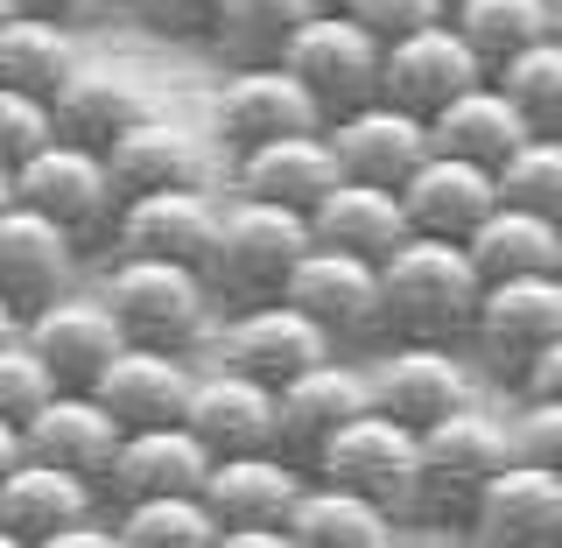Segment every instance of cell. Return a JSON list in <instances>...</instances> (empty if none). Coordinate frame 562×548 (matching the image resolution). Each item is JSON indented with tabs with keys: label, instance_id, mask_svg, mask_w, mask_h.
Returning a JSON list of instances; mask_svg holds the SVG:
<instances>
[{
	"label": "cell",
	"instance_id": "d6a6232c",
	"mask_svg": "<svg viewBox=\"0 0 562 548\" xmlns=\"http://www.w3.org/2000/svg\"><path fill=\"white\" fill-rule=\"evenodd\" d=\"M57 113H64L70 141L113 148L134 120H148V92H140L134 70H120V64H78V78L57 92Z\"/></svg>",
	"mask_w": 562,
	"mask_h": 548
},
{
	"label": "cell",
	"instance_id": "ba28073f",
	"mask_svg": "<svg viewBox=\"0 0 562 548\" xmlns=\"http://www.w3.org/2000/svg\"><path fill=\"white\" fill-rule=\"evenodd\" d=\"M289 303H303L338 345H366V338L394 331L386 324V268L373 254H351V246L316 239L303 254V268H295V281H289Z\"/></svg>",
	"mask_w": 562,
	"mask_h": 548
},
{
	"label": "cell",
	"instance_id": "d4e9b609",
	"mask_svg": "<svg viewBox=\"0 0 562 548\" xmlns=\"http://www.w3.org/2000/svg\"><path fill=\"white\" fill-rule=\"evenodd\" d=\"M218 450L204 444L190 422H155V429H127L113 471H105V500H155V492H204Z\"/></svg>",
	"mask_w": 562,
	"mask_h": 548
},
{
	"label": "cell",
	"instance_id": "ffe728a7",
	"mask_svg": "<svg viewBox=\"0 0 562 548\" xmlns=\"http://www.w3.org/2000/svg\"><path fill=\"white\" fill-rule=\"evenodd\" d=\"M401 198H408V219L415 233H443V239H471L492 211L506 204V183L492 163H471V155H450V148H429V163H422L408 183H401Z\"/></svg>",
	"mask_w": 562,
	"mask_h": 548
},
{
	"label": "cell",
	"instance_id": "7402d4cb",
	"mask_svg": "<svg viewBox=\"0 0 562 548\" xmlns=\"http://www.w3.org/2000/svg\"><path fill=\"white\" fill-rule=\"evenodd\" d=\"M22 444L29 457H43V465H64V471H85V479L105 485V471H113L120 444H127V422H120L92 387H64L49 409H35L22 422Z\"/></svg>",
	"mask_w": 562,
	"mask_h": 548
},
{
	"label": "cell",
	"instance_id": "f1b7e54d",
	"mask_svg": "<svg viewBox=\"0 0 562 548\" xmlns=\"http://www.w3.org/2000/svg\"><path fill=\"white\" fill-rule=\"evenodd\" d=\"M310 225H316L324 246H351V254H373V260H386L401 239L415 233L408 198L386 190V183H359V176H345V183L310 211Z\"/></svg>",
	"mask_w": 562,
	"mask_h": 548
},
{
	"label": "cell",
	"instance_id": "6da1fadb",
	"mask_svg": "<svg viewBox=\"0 0 562 548\" xmlns=\"http://www.w3.org/2000/svg\"><path fill=\"white\" fill-rule=\"evenodd\" d=\"M386 268V324L394 338H443L457 345L471 324H479L485 303V268L471 254V239H443V233H408Z\"/></svg>",
	"mask_w": 562,
	"mask_h": 548
},
{
	"label": "cell",
	"instance_id": "9a60e30c",
	"mask_svg": "<svg viewBox=\"0 0 562 548\" xmlns=\"http://www.w3.org/2000/svg\"><path fill=\"white\" fill-rule=\"evenodd\" d=\"M338 183H345V155H338V141H330V127L268 134V141H254V148H239V163H233V190L295 204V211H316Z\"/></svg>",
	"mask_w": 562,
	"mask_h": 548
},
{
	"label": "cell",
	"instance_id": "8992f818",
	"mask_svg": "<svg viewBox=\"0 0 562 548\" xmlns=\"http://www.w3.org/2000/svg\"><path fill=\"white\" fill-rule=\"evenodd\" d=\"M8 198L49 211V219H64L78 239H92V233H113L120 225L127 190H120V176H113V155L64 134L57 148H43V155H29L22 169H8Z\"/></svg>",
	"mask_w": 562,
	"mask_h": 548
},
{
	"label": "cell",
	"instance_id": "8d00e7d4",
	"mask_svg": "<svg viewBox=\"0 0 562 548\" xmlns=\"http://www.w3.org/2000/svg\"><path fill=\"white\" fill-rule=\"evenodd\" d=\"M450 22L471 35V49L499 70L506 57L555 35V0H450Z\"/></svg>",
	"mask_w": 562,
	"mask_h": 548
},
{
	"label": "cell",
	"instance_id": "f6af8a7d",
	"mask_svg": "<svg viewBox=\"0 0 562 548\" xmlns=\"http://www.w3.org/2000/svg\"><path fill=\"white\" fill-rule=\"evenodd\" d=\"M520 394H562V338L541 345V359L520 373Z\"/></svg>",
	"mask_w": 562,
	"mask_h": 548
},
{
	"label": "cell",
	"instance_id": "4316f807",
	"mask_svg": "<svg viewBox=\"0 0 562 548\" xmlns=\"http://www.w3.org/2000/svg\"><path fill=\"white\" fill-rule=\"evenodd\" d=\"M92 394L113 409L127 429H155V422H183L190 415V394H198V373H190L183 351H162V345H127L105 380Z\"/></svg>",
	"mask_w": 562,
	"mask_h": 548
},
{
	"label": "cell",
	"instance_id": "4fadbf2b",
	"mask_svg": "<svg viewBox=\"0 0 562 548\" xmlns=\"http://www.w3.org/2000/svg\"><path fill=\"white\" fill-rule=\"evenodd\" d=\"M22 338L43 351L49 366H57V380L64 387H99L105 380V366L127 351V331H120V316H113V303L92 289H64L57 303H43V310H29L22 324Z\"/></svg>",
	"mask_w": 562,
	"mask_h": 548
},
{
	"label": "cell",
	"instance_id": "b9f144b4",
	"mask_svg": "<svg viewBox=\"0 0 562 548\" xmlns=\"http://www.w3.org/2000/svg\"><path fill=\"white\" fill-rule=\"evenodd\" d=\"M514 444H520V457H535V465H555V471H562V394H520V409H514Z\"/></svg>",
	"mask_w": 562,
	"mask_h": 548
},
{
	"label": "cell",
	"instance_id": "e575fe53",
	"mask_svg": "<svg viewBox=\"0 0 562 548\" xmlns=\"http://www.w3.org/2000/svg\"><path fill=\"white\" fill-rule=\"evenodd\" d=\"M471 254H479V268L492 281H506V275H549V268H562V219L527 211V204L506 198L479 233H471Z\"/></svg>",
	"mask_w": 562,
	"mask_h": 548
},
{
	"label": "cell",
	"instance_id": "9c48e42d",
	"mask_svg": "<svg viewBox=\"0 0 562 548\" xmlns=\"http://www.w3.org/2000/svg\"><path fill=\"white\" fill-rule=\"evenodd\" d=\"M64 289H78V233L64 219H49V211L8 198V211H0V295H8V324L57 303Z\"/></svg>",
	"mask_w": 562,
	"mask_h": 548
},
{
	"label": "cell",
	"instance_id": "c3c4849f",
	"mask_svg": "<svg viewBox=\"0 0 562 548\" xmlns=\"http://www.w3.org/2000/svg\"><path fill=\"white\" fill-rule=\"evenodd\" d=\"M555 35H562V0H555Z\"/></svg>",
	"mask_w": 562,
	"mask_h": 548
},
{
	"label": "cell",
	"instance_id": "bcb514c9",
	"mask_svg": "<svg viewBox=\"0 0 562 548\" xmlns=\"http://www.w3.org/2000/svg\"><path fill=\"white\" fill-rule=\"evenodd\" d=\"M218 548H303L295 527H225Z\"/></svg>",
	"mask_w": 562,
	"mask_h": 548
},
{
	"label": "cell",
	"instance_id": "44dd1931",
	"mask_svg": "<svg viewBox=\"0 0 562 548\" xmlns=\"http://www.w3.org/2000/svg\"><path fill=\"white\" fill-rule=\"evenodd\" d=\"M183 422L218 457L274 450L281 444V387L239 373V366H211V373H198V394H190V415Z\"/></svg>",
	"mask_w": 562,
	"mask_h": 548
},
{
	"label": "cell",
	"instance_id": "681fc988",
	"mask_svg": "<svg viewBox=\"0 0 562 548\" xmlns=\"http://www.w3.org/2000/svg\"><path fill=\"white\" fill-rule=\"evenodd\" d=\"M330 8H345V0H330Z\"/></svg>",
	"mask_w": 562,
	"mask_h": 548
},
{
	"label": "cell",
	"instance_id": "cb8c5ba5",
	"mask_svg": "<svg viewBox=\"0 0 562 548\" xmlns=\"http://www.w3.org/2000/svg\"><path fill=\"white\" fill-rule=\"evenodd\" d=\"M218 219H225V204L211 198L204 183H183V190H134V198L120 204L113 254L204 260V254H211V239H218Z\"/></svg>",
	"mask_w": 562,
	"mask_h": 548
},
{
	"label": "cell",
	"instance_id": "7dc6e473",
	"mask_svg": "<svg viewBox=\"0 0 562 548\" xmlns=\"http://www.w3.org/2000/svg\"><path fill=\"white\" fill-rule=\"evenodd\" d=\"M92 0H8V14H49V22H78Z\"/></svg>",
	"mask_w": 562,
	"mask_h": 548
},
{
	"label": "cell",
	"instance_id": "ac0fdd59",
	"mask_svg": "<svg viewBox=\"0 0 562 548\" xmlns=\"http://www.w3.org/2000/svg\"><path fill=\"white\" fill-rule=\"evenodd\" d=\"M330 141H338V155H345V176L401 190L422 163H429L436 127L422 113H408L401 99L380 92V99H366V105H351V113L330 120Z\"/></svg>",
	"mask_w": 562,
	"mask_h": 548
},
{
	"label": "cell",
	"instance_id": "7c38bea8",
	"mask_svg": "<svg viewBox=\"0 0 562 548\" xmlns=\"http://www.w3.org/2000/svg\"><path fill=\"white\" fill-rule=\"evenodd\" d=\"M492 64L471 49V35L450 22H429L415 35H401V43H386V99H401L408 113L436 120L450 99H464L471 85H485Z\"/></svg>",
	"mask_w": 562,
	"mask_h": 548
},
{
	"label": "cell",
	"instance_id": "277c9868",
	"mask_svg": "<svg viewBox=\"0 0 562 548\" xmlns=\"http://www.w3.org/2000/svg\"><path fill=\"white\" fill-rule=\"evenodd\" d=\"M514 457H520L514 415L499 422V415H485L479 401H471V409L429 422V429H422V514H436V521H471L479 492L499 479Z\"/></svg>",
	"mask_w": 562,
	"mask_h": 548
},
{
	"label": "cell",
	"instance_id": "60d3db41",
	"mask_svg": "<svg viewBox=\"0 0 562 548\" xmlns=\"http://www.w3.org/2000/svg\"><path fill=\"white\" fill-rule=\"evenodd\" d=\"M499 183H506V198H514V204L562 219V134H535L514 163L499 169Z\"/></svg>",
	"mask_w": 562,
	"mask_h": 548
},
{
	"label": "cell",
	"instance_id": "7a4b0ae2",
	"mask_svg": "<svg viewBox=\"0 0 562 548\" xmlns=\"http://www.w3.org/2000/svg\"><path fill=\"white\" fill-rule=\"evenodd\" d=\"M310 246H316L310 211L233 190V198H225V219H218V239H211V254H204V275H211V289L239 310L274 303V295H289V281H295Z\"/></svg>",
	"mask_w": 562,
	"mask_h": 548
},
{
	"label": "cell",
	"instance_id": "74e56055",
	"mask_svg": "<svg viewBox=\"0 0 562 548\" xmlns=\"http://www.w3.org/2000/svg\"><path fill=\"white\" fill-rule=\"evenodd\" d=\"M492 78L514 92V105L527 120H535L541 134H562V35H541L535 49H520V57H506Z\"/></svg>",
	"mask_w": 562,
	"mask_h": 548
},
{
	"label": "cell",
	"instance_id": "3957f363",
	"mask_svg": "<svg viewBox=\"0 0 562 548\" xmlns=\"http://www.w3.org/2000/svg\"><path fill=\"white\" fill-rule=\"evenodd\" d=\"M99 295L113 303L127 345H162V351L204 345L211 310H218V289H211L204 260H169V254H113Z\"/></svg>",
	"mask_w": 562,
	"mask_h": 548
},
{
	"label": "cell",
	"instance_id": "2e32d148",
	"mask_svg": "<svg viewBox=\"0 0 562 548\" xmlns=\"http://www.w3.org/2000/svg\"><path fill=\"white\" fill-rule=\"evenodd\" d=\"M211 127L233 141V148H254V141H268V134L330 127V120L289 64H233V78L211 99Z\"/></svg>",
	"mask_w": 562,
	"mask_h": 548
},
{
	"label": "cell",
	"instance_id": "ab89813d",
	"mask_svg": "<svg viewBox=\"0 0 562 548\" xmlns=\"http://www.w3.org/2000/svg\"><path fill=\"white\" fill-rule=\"evenodd\" d=\"M57 141H64L57 99L22 92V85H0V169H22L29 155L57 148Z\"/></svg>",
	"mask_w": 562,
	"mask_h": 548
},
{
	"label": "cell",
	"instance_id": "f35d334b",
	"mask_svg": "<svg viewBox=\"0 0 562 548\" xmlns=\"http://www.w3.org/2000/svg\"><path fill=\"white\" fill-rule=\"evenodd\" d=\"M57 394H64L57 366H49L43 351L8 324V338H0V422H29L35 409H49Z\"/></svg>",
	"mask_w": 562,
	"mask_h": 548
},
{
	"label": "cell",
	"instance_id": "603a6c76",
	"mask_svg": "<svg viewBox=\"0 0 562 548\" xmlns=\"http://www.w3.org/2000/svg\"><path fill=\"white\" fill-rule=\"evenodd\" d=\"M99 492H105L99 479L64 471V465H43V457L0 471V541L8 548H43L57 527L99 514Z\"/></svg>",
	"mask_w": 562,
	"mask_h": 548
},
{
	"label": "cell",
	"instance_id": "5b68a950",
	"mask_svg": "<svg viewBox=\"0 0 562 548\" xmlns=\"http://www.w3.org/2000/svg\"><path fill=\"white\" fill-rule=\"evenodd\" d=\"M316 479L351 485L366 500L394 506V514H422V429L401 422L394 409H366L351 415L324 450L310 457Z\"/></svg>",
	"mask_w": 562,
	"mask_h": 548
},
{
	"label": "cell",
	"instance_id": "7bdbcfd3",
	"mask_svg": "<svg viewBox=\"0 0 562 548\" xmlns=\"http://www.w3.org/2000/svg\"><path fill=\"white\" fill-rule=\"evenodd\" d=\"M351 14H359L373 35H386V43H401V35H415V29H429V22H443L450 14V0H345Z\"/></svg>",
	"mask_w": 562,
	"mask_h": 548
},
{
	"label": "cell",
	"instance_id": "8fae6325",
	"mask_svg": "<svg viewBox=\"0 0 562 548\" xmlns=\"http://www.w3.org/2000/svg\"><path fill=\"white\" fill-rule=\"evenodd\" d=\"M471 338L499 373H527L541 359V345L562 338V268L549 275H506V281H485V303H479V324Z\"/></svg>",
	"mask_w": 562,
	"mask_h": 548
},
{
	"label": "cell",
	"instance_id": "484cf974",
	"mask_svg": "<svg viewBox=\"0 0 562 548\" xmlns=\"http://www.w3.org/2000/svg\"><path fill=\"white\" fill-rule=\"evenodd\" d=\"M366 409H380L373 373H359V366H345L338 351H330L324 366H310V373H295L281 387V450L310 465V457Z\"/></svg>",
	"mask_w": 562,
	"mask_h": 548
},
{
	"label": "cell",
	"instance_id": "836d02e7",
	"mask_svg": "<svg viewBox=\"0 0 562 548\" xmlns=\"http://www.w3.org/2000/svg\"><path fill=\"white\" fill-rule=\"evenodd\" d=\"M78 43H70V22H49V14H8L0 22V85H22V92L57 99L70 78H78Z\"/></svg>",
	"mask_w": 562,
	"mask_h": 548
},
{
	"label": "cell",
	"instance_id": "52a82bcc",
	"mask_svg": "<svg viewBox=\"0 0 562 548\" xmlns=\"http://www.w3.org/2000/svg\"><path fill=\"white\" fill-rule=\"evenodd\" d=\"M281 64L316 92L324 120H338V113H351V105H366V99L386 92V35H373L351 8H324L289 43Z\"/></svg>",
	"mask_w": 562,
	"mask_h": 548
},
{
	"label": "cell",
	"instance_id": "5bb4252c",
	"mask_svg": "<svg viewBox=\"0 0 562 548\" xmlns=\"http://www.w3.org/2000/svg\"><path fill=\"white\" fill-rule=\"evenodd\" d=\"M373 394H380V409H394L401 422L429 429V422L471 409V401H479V380H471V366L457 359V345H443V338H394V351L373 359Z\"/></svg>",
	"mask_w": 562,
	"mask_h": 548
},
{
	"label": "cell",
	"instance_id": "4dcf8cb0",
	"mask_svg": "<svg viewBox=\"0 0 562 548\" xmlns=\"http://www.w3.org/2000/svg\"><path fill=\"white\" fill-rule=\"evenodd\" d=\"M113 176H120V190H183V183H204V141L190 134V127H176V120L162 113H148V120H134L127 134L113 141Z\"/></svg>",
	"mask_w": 562,
	"mask_h": 548
},
{
	"label": "cell",
	"instance_id": "1f68e13d",
	"mask_svg": "<svg viewBox=\"0 0 562 548\" xmlns=\"http://www.w3.org/2000/svg\"><path fill=\"white\" fill-rule=\"evenodd\" d=\"M394 521H401L394 506H380V500H366V492L330 485V479L310 471L289 527H295L303 548H394Z\"/></svg>",
	"mask_w": 562,
	"mask_h": 548
},
{
	"label": "cell",
	"instance_id": "ee69618b",
	"mask_svg": "<svg viewBox=\"0 0 562 548\" xmlns=\"http://www.w3.org/2000/svg\"><path fill=\"white\" fill-rule=\"evenodd\" d=\"M140 14H148L162 35H211V14H218V0H134Z\"/></svg>",
	"mask_w": 562,
	"mask_h": 548
},
{
	"label": "cell",
	"instance_id": "83f0119b",
	"mask_svg": "<svg viewBox=\"0 0 562 548\" xmlns=\"http://www.w3.org/2000/svg\"><path fill=\"white\" fill-rule=\"evenodd\" d=\"M436 127V148H450V155H471V163H492V169H506L514 155L535 141L541 127L514 105V92H506L499 78H485V85H471L464 99H450L443 113L429 120Z\"/></svg>",
	"mask_w": 562,
	"mask_h": 548
},
{
	"label": "cell",
	"instance_id": "d6986e66",
	"mask_svg": "<svg viewBox=\"0 0 562 548\" xmlns=\"http://www.w3.org/2000/svg\"><path fill=\"white\" fill-rule=\"evenodd\" d=\"M303 485H310V465L274 444V450L218 457L211 479H204V500L218 514V527H289Z\"/></svg>",
	"mask_w": 562,
	"mask_h": 548
},
{
	"label": "cell",
	"instance_id": "f546056e",
	"mask_svg": "<svg viewBox=\"0 0 562 548\" xmlns=\"http://www.w3.org/2000/svg\"><path fill=\"white\" fill-rule=\"evenodd\" d=\"M330 0H218L204 43L218 49L225 64H281L289 43L303 35Z\"/></svg>",
	"mask_w": 562,
	"mask_h": 548
},
{
	"label": "cell",
	"instance_id": "e0dca14e",
	"mask_svg": "<svg viewBox=\"0 0 562 548\" xmlns=\"http://www.w3.org/2000/svg\"><path fill=\"white\" fill-rule=\"evenodd\" d=\"M464 527L485 548H562V471L535 465V457H514L479 492Z\"/></svg>",
	"mask_w": 562,
	"mask_h": 548
},
{
	"label": "cell",
	"instance_id": "d590c367",
	"mask_svg": "<svg viewBox=\"0 0 562 548\" xmlns=\"http://www.w3.org/2000/svg\"><path fill=\"white\" fill-rule=\"evenodd\" d=\"M120 548H218V514L204 492H155V500H120Z\"/></svg>",
	"mask_w": 562,
	"mask_h": 548
},
{
	"label": "cell",
	"instance_id": "30bf717a",
	"mask_svg": "<svg viewBox=\"0 0 562 548\" xmlns=\"http://www.w3.org/2000/svg\"><path fill=\"white\" fill-rule=\"evenodd\" d=\"M330 351H338V338H330L303 303H289V295H274V303H246L233 324L218 331V359L239 366V373H254V380H268V387H289L295 373L324 366Z\"/></svg>",
	"mask_w": 562,
	"mask_h": 548
}]
</instances>
